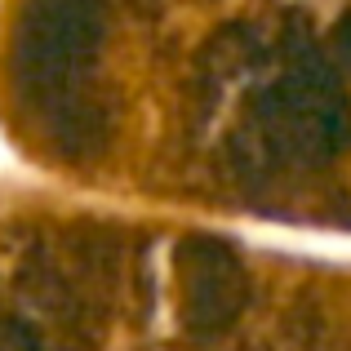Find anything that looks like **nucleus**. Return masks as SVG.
<instances>
[{"label": "nucleus", "mask_w": 351, "mask_h": 351, "mask_svg": "<svg viewBox=\"0 0 351 351\" xmlns=\"http://www.w3.org/2000/svg\"><path fill=\"white\" fill-rule=\"evenodd\" d=\"M107 40L103 0H27L14 27V85L36 129L58 152L85 156L103 143L98 62Z\"/></svg>", "instance_id": "obj_1"}, {"label": "nucleus", "mask_w": 351, "mask_h": 351, "mask_svg": "<svg viewBox=\"0 0 351 351\" xmlns=\"http://www.w3.org/2000/svg\"><path fill=\"white\" fill-rule=\"evenodd\" d=\"M347 138V98L320 53H298L249 103L245 143L271 169H316Z\"/></svg>", "instance_id": "obj_2"}, {"label": "nucleus", "mask_w": 351, "mask_h": 351, "mask_svg": "<svg viewBox=\"0 0 351 351\" xmlns=\"http://www.w3.org/2000/svg\"><path fill=\"white\" fill-rule=\"evenodd\" d=\"M182 254V307L200 329H223L245 302V267L218 240H191Z\"/></svg>", "instance_id": "obj_3"}]
</instances>
